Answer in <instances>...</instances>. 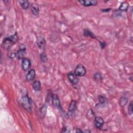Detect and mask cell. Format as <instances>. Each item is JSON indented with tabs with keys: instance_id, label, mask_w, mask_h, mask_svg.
<instances>
[{
	"instance_id": "2e32d148",
	"label": "cell",
	"mask_w": 133,
	"mask_h": 133,
	"mask_svg": "<svg viewBox=\"0 0 133 133\" xmlns=\"http://www.w3.org/2000/svg\"><path fill=\"white\" fill-rule=\"evenodd\" d=\"M129 4L127 2H123L120 5L119 7V10L122 12H126L129 8Z\"/></svg>"
},
{
	"instance_id": "9c48e42d",
	"label": "cell",
	"mask_w": 133,
	"mask_h": 133,
	"mask_svg": "<svg viewBox=\"0 0 133 133\" xmlns=\"http://www.w3.org/2000/svg\"><path fill=\"white\" fill-rule=\"evenodd\" d=\"M79 2L86 7L95 6L97 4V1L95 0H82V1H79Z\"/></svg>"
},
{
	"instance_id": "ffe728a7",
	"label": "cell",
	"mask_w": 133,
	"mask_h": 133,
	"mask_svg": "<svg viewBox=\"0 0 133 133\" xmlns=\"http://www.w3.org/2000/svg\"><path fill=\"white\" fill-rule=\"evenodd\" d=\"M94 78L97 81H100L103 79L102 75L100 72H96L94 74Z\"/></svg>"
},
{
	"instance_id": "277c9868",
	"label": "cell",
	"mask_w": 133,
	"mask_h": 133,
	"mask_svg": "<svg viewBox=\"0 0 133 133\" xmlns=\"http://www.w3.org/2000/svg\"><path fill=\"white\" fill-rule=\"evenodd\" d=\"M31 66V62L29 58L24 57L21 59V67L24 71H27L29 70Z\"/></svg>"
},
{
	"instance_id": "d6986e66",
	"label": "cell",
	"mask_w": 133,
	"mask_h": 133,
	"mask_svg": "<svg viewBox=\"0 0 133 133\" xmlns=\"http://www.w3.org/2000/svg\"><path fill=\"white\" fill-rule=\"evenodd\" d=\"M19 4H20V6L24 9H27L30 6V3L28 1H19Z\"/></svg>"
},
{
	"instance_id": "5b68a950",
	"label": "cell",
	"mask_w": 133,
	"mask_h": 133,
	"mask_svg": "<svg viewBox=\"0 0 133 133\" xmlns=\"http://www.w3.org/2000/svg\"><path fill=\"white\" fill-rule=\"evenodd\" d=\"M52 103L53 104V106L58 109L60 110H63L62 106H61V103H60V101L59 100V97L57 94H53V96H52Z\"/></svg>"
},
{
	"instance_id": "30bf717a",
	"label": "cell",
	"mask_w": 133,
	"mask_h": 133,
	"mask_svg": "<svg viewBox=\"0 0 133 133\" xmlns=\"http://www.w3.org/2000/svg\"><path fill=\"white\" fill-rule=\"evenodd\" d=\"M36 76V72L34 69H30L26 76V79L27 81H32L35 79Z\"/></svg>"
},
{
	"instance_id": "4316f807",
	"label": "cell",
	"mask_w": 133,
	"mask_h": 133,
	"mask_svg": "<svg viewBox=\"0 0 133 133\" xmlns=\"http://www.w3.org/2000/svg\"><path fill=\"white\" fill-rule=\"evenodd\" d=\"M111 10V8H105V9H102L101 10L103 12H105V13H108L109 12V11Z\"/></svg>"
},
{
	"instance_id": "484cf974",
	"label": "cell",
	"mask_w": 133,
	"mask_h": 133,
	"mask_svg": "<svg viewBox=\"0 0 133 133\" xmlns=\"http://www.w3.org/2000/svg\"><path fill=\"white\" fill-rule=\"evenodd\" d=\"M106 46V43L105 42L103 41L102 42H100V47L101 48V49H103L105 48Z\"/></svg>"
},
{
	"instance_id": "9a60e30c",
	"label": "cell",
	"mask_w": 133,
	"mask_h": 133,
	"mask_svg": "<svg viewBox=\"0 0 133 133\" xmlns=\"http://www.w3.org/2000/svg\"><path fill=\"white\" fill-rule=\"evenodd\" d=\"M129 102V99L126 97L123 96L121 97L119 100V104L120 106L122 107H125L127 103Z\"/></svg>"
},
{
	"instance_id": "5bb4252c",
	"label": "cell",
	"mask_w": 133,
	"mask_h": 133,
	"mask_svg": "<svg viewBox=\"0 0 133 133\" xmlns=\"http://www.w3.org/2000/svg\"><path fill=\"white\" fill-rule=\"evenodd\" d=\"M32 87L33 89L35 91H40L41 89V82L38 80H35L33 82V83L32 84Z\"/></svg>"
},
{
	"instance_id": "7a4b0ae2",
	"label": "cell",
	"mask_w": 133,
	"mask_h": 133,
	"mask_svg": "<svg viewBox=\"0 0 133 133\" xmlns=\"http://www.w3.org/2000/svg\"><path fill=\"white\" fill-rule=\"evenodd\" d=\"M21 104L23 107L28 111H32V100L28 94H25V95L21 97Z\"/></svg>"
},
{
	"instance_id": "52a82bcc",
	"label": "cell",
	"mask_w": 133,
	"mask_h": 133,
	"mask_svg": "<svg viewBox=\"0 0 133 133\" xmlns=\"http://www.w3.org/2000/svg\"><path fill=\"white\" fill-rule=\"evenodd\" d=\"M67 77L69 81L73 85H76L79 82V79L78 76H77L72 72H70L67 74Z\"/></svg>"
},
{
	"instance_id": "f1b7e54d",
	"label": "cell",
	"mask_w": 133,
	"mask_h": 133,
	"mask_svg": "<svg viewBox=\"0 0 133 133\" xmlns=\"http://www.w3.org/2000/svg\"><path fill=\"white\" fill-rule=\"evenodd\" d=\"M83 132H86V133H91V132L90 131H87V130H85V131H83Z\"/></svg>"
},
{
	"instance_id": "d4e9b609",
	"label": "cell",
	"mask_w": 133,
	"mask_h": 133,
	"mask_svg": "<svg viewBox=\"0 0 133 133\" xmlns=\"http://www.w3.org/2000/svg\"><path fill=\"white\" fill-rule=\"evenodd\" d=\"M8 56L10 59H13L15 57H17V53L10 52L9 54H8Z\"/></svg>"
},
{
	"instance_id": "cb8c5ba5",
	"label": "cell",
	"mask_w": 133,
	"mask_h": 133,
	"mask_svg": "<svg viewBox=\"0 0 133 133\" xmlns=\"http://www.w3.org/2000/svg\"><path fill=\"white\" fill-rule=\"evenodd\" d=\"M92 118V119L94 117V113L92 110H89V111L87 112V118Z\"/></svg>"
},
{
	"instance_id": "3957f363",
	"label": "cell",
	"mask_w": 133,
	"mask_h": 133,
	"mask_svg": "<svg viewBox=\"0 0 133 133\" xmlns=\"http://www.w3.org/2000/svg\"><path fill=\"white\" fill-rule=\"evenodd\" d=\"M74 73L78 77L84 76L86 73V69L84 66L81 64H79L75 67Z\"/></svg>"
},
{
	"instance_id": "ac0fdd59",
	"label": "cell",
	"mask_w": 133,
	"mask_h": 133,
	"mask_svg": "<svg viewBox=\"0 0 133 133\" xmlns=\"http://www.w3.org/2000/svg\"><path fill=\"white\" fill-rule=\"evenodd\" d=\"M84 35L86 37H90L91 38L96 39V37L95 35H94V33L90 30L87 29H85L84 30Z\"/></svg>"
},
{
	"instance_id": "44dd1931",
	"label": "cell",
	"mask_w": 133,
	"mask_h": 133,
	"mask_svg": "<svg viewBox=\"0 0 133 133\" xmlns=\"http://www.w3.org/2000/svg\"><path fill=\"white\" fill-rule=\"evenodd\" d=\"M40 58L42 62L44 63H45L47 62L48 58H47L46 54L45 52H43L40 54Z\"/></svg>"
},
{
	"instance_id": "83f0119b",
	"label": "cell",
	"mask_w": 133,
	"mask_h": 133,
	"mask_svg": "<svg viewBox=\"0 0 133 133\" xmlns=\"http://www.w3.org/2000/svg\"><path fill=\"white\" fill-rule=\"evenodd\" d=\"M75 132L77 133H83V131H82L80 129L77 128V129H76Z\"/></svg>"
},
{
	"instance_id": "7402d4cb",
	"label": "cell",
	"mask_w": 133,
	"mask_h": 133,
	"mask_svg": "<svg viewBox=\"0 0 133 133\" xmlns=\"http://www.w3.org/2000/svg\"><path fill=\"white\" fill-rule=\"evenodd\" d=\"M128 112H129V114L130 115H132L133 113V103L132 101H131L130 103L129 109H128Z\"/></svg>"
},
{
	"instance_id": "4fadbf2b",
	"label": "cell",
	"mask_w": 133,
	"mask_h": 133,
	"mask_svg": "<svg viewBox=\"0 0 133 133\" xmlns=\"http://www.w3.org/2000/svg\"><path fill=\"white\" fill-rule=\"evenodd\" d=\"M77 108V102L75 100H72L69 104L68 107V112L69 113H74L75 112V111Z\"/></svg>"
},
{
	"instance_id": "8992f818",
	"label": "cell",
	"mask_w": 133,
	"mask_h": 133,
	"mask_svg": "<svg viewBox=\"0 0 133 133\" xmlns=\"http://www.w3.org/2000/svg\"><path fill=\"white\" fill-rule=\"evenodd\" d=\"M26 52V47L24 44H21L19 46V48L17 52V57L19 59H22L25 57Z\"/></svg>"
},
{
	"instance_id": "8fae6325",
	"label": "cell",
	"mask_w": 133,
	"mask_h": 133,
	"mask_svg": "<svg viewBox=\"0 0 133 133\" xmlns=\"http://www.w3.org/2000/svg\"><path fill=\"white\" fill-rule=\"evenodd\" d=\"M31 12L32 14L35 16H38V14H39L40 9L38 5L36 3H33L31 5Z\"/></svg>"
},
{
	"instance_id": "ba28073f",
	"label": "cell",
	"mask_w": 133,
	"mask_h": 133,
	"mask_svg": "<svg viewBox=\"0 0 133 133\" xmlns=\"http://www.w3.org/2000/svg\"><path fill=\"white\" fill-rule=\"evenodd\" d=\"M104 122L103 118L101 116H95L94 118V125L96 128L100 130L102 128Z\"/></svg>"
},
{
	"instance_id": "7c38bea8",
	"label": "cell",
	"mask_w": 133,
	"mask_h": 133,
	"mask_svg": "<svg viewBox=\"0 0 133 133\" xmlns=\"http://www.w3.org/2000/svg\"><path fill=\"white\" fill-rule=\"evenodd\" d=\"M36 43L37 46L41 49H44L45 46L46 41L44 38L42 36H38L36 39Z\"/></svg>"
},
{
	"instance_id": "e0dca14e",
	"label": "cell",
	"mask_w": 133,
	"mask_h": 133,
	"mask_svg": "<svg viewBox=\"0 0 133 133\" xmlns=\"http://www.w3.org/2000/svg\"><path fill=\"white\" fill-rule=\"evenodd\" d=\"M47 110V106L46 104H44L43 106L40 108V113L41 118H43L45 117V115L46 114Z\"/></svg>"
},
{
	"instance_id": "6da1fadb",
	"label": "cell",
	"mask_w": 133,
	"mask_h": 133,
	"mask_svg": "<svg viewBox=\"0 0 133 133\" xmlns=\"http://www.w3.org/2000/svg\"><path fill=\"white\" fill-rule=\"evenodd\" d=\"M19 40V36L17 32H15L14 34L9 37H5L2 43V47L3 49L8 51Z\"/></svg>"
},
{
	"instance_id": "603a6c76",
	"label": "cell",
	"mask_w": 133,
	"mask_h": 133,
	"mask_svg": "<svg viewBox=\"0 0 133 133\" xmlns=\"http://www.w3.org/2000/svg\"><path fill=\"white\" fill-rule=\"evenodd\" d=\"M98 100L99 101L100 104H103L106 102V98L102 95H99L98 96Z\"/></svg>"
}]
</instances>
